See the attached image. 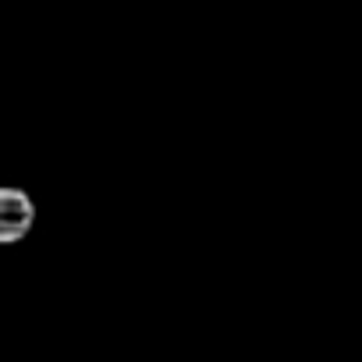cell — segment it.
<instances>
[{"label": "cell", "mask_w": 362, "mask_h": 362, "mask_svg": "<svg viewBox=\"0 0 362 362\" xmlns=\"http://www.w3.org/2000/svg\"><path fill=\"white\" fill-rule=\"evenodd\" d=\"M36 228V203L25 189L0 185V245H18Z\"/></svg>", "instance_id": "obj_1"}]
</instances>
